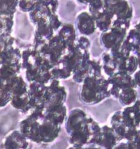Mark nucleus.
I'll return each mask as SVG.
<instances>
[{
    "label": "nucleus",
    "mask_w": 140,
    "mask_h": 149,
    "mask_svg": "<svg viewBox=\"0 0 140 149\" xmlns=\"http://www.w3.org/2000/svg\"><path fill=\"white\" fill-rule=\"evenodd\" d=\"M64 128L69 145L87 146L93 145L101 125L83 109L75 107L69 112Z\"/></svg>",
    "instance_id": "1"
},
{
    "label": "nucleus",
    "mask_w": 140,
    "mask_h": 149,
    "mask_svg": "<svg viewBox=\"0 0 140 149\" xmlns=\"http://www.w3.org/2000/svg\"><path fill=\"white\" fill-rule=\"evenodd\" d=\"M18 130L29 140L37 145L52 144L58 138L61 126L45 118L43 110H33L19 122Z\"/></svg>",
    "instance_id": "2"
},
{
    "label": "nucleus",
    "mask_w": 140,
    "mask_h": 149,
    "mask_svg": "<svg viewBox=\"0 0 140 149\" xmlns=\"http://www.w3.org/2000/svg\"><path fill=\"white\" fill-rule=\"evenodd\" d=\"M91 41L87 36L78 37L75 45L69 48L61 61L53 67L51 73L54 79L62 81L72 78L84 58L91 54Z\"/></svg>",
    "instance_id": "3"
},
{
    "label": "nucleus",
    "mask_w": 140,
    "mask_h": 149,
    "mask_svg": "<svg viewBox=\"0 0 140 149\" xmlns=\"http://www.w3.org/2000/svg\"><path fill=\"white\" fill-rule=\"evenodd\" d=\"M53 64L45 56L31 46L22 51V70L28 83L38 82L48 85L54 79L51 73Z\"/></svg>",
    "instance_id": "4"
},
{
    "label": "nucleus",
    "mask_w": 140,
    "mask_h": 149,
    "mask_svg": "<svg viewBox=\"0 0 140 149\" xmlns=\"http://www.w3.org/2000/svg\"><path fill=\"white\" fill-rule=\"evenodd\" d=\"M80 85L79 100L85 105H96L111 98L110 86L105 77L88 76Z\"/></svg>",
    "instance_id": "5"
},
{
    "label": "nucleus",
    "mask_w": 140,
    "mask_h": 149,
    "mask_svg": "<svg viewBox=\"0 0 140 149\" xmlns=\"http://www.w3.org/2000/svg\"><path fill=\"white\" fill-rule=\"evenodd\" d=\"M88 76L104 77L101 58H93L91 54L84 58L82 63L75 70L72 79L77 84H81Z\"/></svg>",
    "instance_id": "6"
},
{
    "label": "nucleus",
    "mask_w": 140,
    "mask_h": 149,
    "mask_svg": "<svg viewBox=\"0 0 140 149\" xmlns=\"http://www.w3.org/2000/svg\"><path fill=\"white\" fill-rule=\"evenodd\" d=\"M47 86L43 110L66 104L68 97V89L60 80L53 79Z\"/></svg>",
    "instance_id": "7"
},
{
    "label": "nucleus",
    "mask_w": 140,
    "mask_h": 149,
    "mask_svg": "<svg viewBox=\"0 0 140 149\" xmlns=\"http://www.w3.org/2000/svg\"><path fill=\"white\" fill-rule=\"evenodd\" d=\"M129 30L118 26L110 29L101 33L99 42L104 51H111L117 49L123 44Z\"/></svg>",
    "instance_id": "8"
},
{
    "label": "nucleus",
    "mask_w": 140,
    "mask_h": 149,
    "mask_svg": "<svg viewBox=\"0 0 140 149\" xmlns=\"http://www.w3.org/2000/svg\"><path fill=\"white\" fill-rule=\"evenodd\" d=\"M69 48L64 40L56 34L39 52L46 57L53 66H55L67 54Z\"/></svg>",
    "instance_id": "9"
},
{
    "label": "nucleus",
    "mask_w": 140,
    "mask_h": 149,
    "mask_svg": "<svg viewBox=\"0 0 140 149\" xmlns=\"http://www.w3.org/2000/svg\"><path fill=\"white\" fill-rule=\"evenodd\" d=\"M110 125L113 128L120 140L133 141L138 134L140 129L129 128L123 121L121 110L115 111L110 117Z\"/></svg>",
    "instance_id": "10"
},
{
    "label": "nucleus",
    "mask_w": 140,
    "mask_h": 149,
    "mask_svg": "<svg viewBox=\"0 0 140 149\" xmlns=\"http://www.w3.org/2000/svg\"><path fill=\"white\" fill-rule=\"evenodd\" d=\"M107 79L110 86L111 98L115 100H118V95L123 89L128 88H137L133 75L127 73L118 72Z\"/></svg>",
    "instance_id": "11"
},
{
    "label": "nucleus",
    "mask_w": 140,
    "mask_h": 149,
    "mask_svg": "<svg viewBox=\"0 0 140 149\" xmlns=\"http://www.w3.org/2000/svg\"><path fill=\"white\" fill-rule=\"evenodd\" d=\"M120 141L113 128L110 125L103 124L92 146H98L102 149H114Z\"/></svg>",
    "instance_id": "12"
},
{
    "label": "nucleus",
    "mask_w": 140,
    "mask_h": 149,
    "mask_svg": "<svg viewBox=\"0 0 140 149\" xmlns=\"http://www.w3.org/2000/svg\"><path fill=\"white\" fill-rule=\"evenodd\" d=\"M30 141L19 130L8 132L2 140V149H29Z\"/></svg>",
    "instance_id": "13"
},
{
    "label": "nucleus",
    "mask_w": 140,
    "mask_h": 149,
    "mask_svg": "<svg viewBox=\"0 0 140 149\" xmlns=\"http://www.w3.org/2000/svg\"><path fill=\"white\" fill-rule=\"evenodd\" d=\"M75 26L77 31L83 36H91L97 31L96 24L94 17L88 11H81L75 19Z\"/></svg>",
    "instance_id": "14"
},
{
    "label": "nucleus",
    "mask_w": 140,
    "mask_h": 149,
    "mask_svg": "<svg viewBox=\"0 0 140 149\" xmlns=\"http://www.w3.org/2000/svg\"><path fill=\"white\" fill-rule=\"evenodd\" d=\"M47 87L48 86L46 84L41 83H28V94L32 110L37 109L43 110L44 100L47 91Z\"/></svg>",
    "instance_id": "15"
},
{
    "label": "nucleus",
    "mask_w": 140,
    "mask_h": 149,
    "mask_svg": "<svg viewBox=\"0 0 140 149\" xmlns=\"http://www.w3.org/2000/svg\"><path fill=\"white\" fill-rule=\"evenodd\" d=\"M106 5L115 15V20L131 22V19L134 16V9L128 1L122 0L115 3L106 2Z\"/></svg>",
    "instance_id": "16"
},
{
    "label": "nucleus",
    "mask_w": 140,
    "mask_h": 149,
    "mask_svg": "<svg viewBox=\"0 0 140 149\" xmlns=\"http://www.w3.org/2000/svg\"><path fill=\"white\" fill-rule=\"evenodd\" d=\"M121 116L124 124L129 128L140 129V100L134 104L124 107L121 110Z\"/></svg>",
    "instance_id": "17"
},
{
    "label": "nucleus",
    "mask_w": 140,
    "mask_h": 149,
    "mask_svg": "<svg viewBox=\"0 0 140 149\" xmlns=\"http://www.w3.org/2000/svg\"><path fill=\"white\" fill-rule=\"evenodd\" d=\"M68 114V107L66 104L55 106L48 110H43V115L45 118L53 124L61 127L63 124H65Z\"/></svg>",
    "instance_id": "18"
},
{
    "label": "nucleus",
    "mask_w": 140,
    "mask_h": 149,
    "mask_svg": "<svg viewBox=\"0 0 140 149\" xmlns=\"http://www.w3.org/2000/svg\"><path fill=\"white\" fill-rule=\"evenodd\" d=\"M102 70L104 76L109 78L118 72V63L116 58L110 51H104L101 56Z\"/></svg>",
    "instance_id": "19"
},
{
    "label": "nucleus",
    "mask_w": 140,
    "mask_h": 149,
    "mask_svg": "<svg viewBox=\"0 0 140 149\" xmlns=\"http://www.w3.org/2000/svg\"><path fill=\"white\" fill-rule=\"evenodd\" d=\"M94 18L96 24L97 30H98L101 33L112 27L113 21L115 20V15L106 5V8Z\"/></svg>",
    "instance_id": "20"
},
{
    "label": "nucleus",
    "mask_w": 140,
    "mask_h": 149,
    "mask_svg": "<svg viewBox=\"0 0 140 149\" xmlns=\"http://www.w3.org/2000/svg\"><path fill=\"white\" fill-rule=\"evenodd\" d=\"M76 30V28L73 24L66 23L63 24L57 34L64 40L67 46L71 48L75 45L78 37L77 36Z\"/></svg>",
    "instance_id": "21"
},
{
    "label": "nucleus",
    "mask_w": 140,
    "mask_h": 149,
    "mask_svg": "<svg viewBox=\"0 0 140 149\" xmlns=\"http://www.w3.org/2000/svg\"><path fill=\"white\" fill-rule=\"evenodd\" d=\"M117 60L118 63V72L133 75L139 69L138 58L134 54H131L128 58Z\"/></svg>",
    "instance_id": "22"
},
{
    "label": "nucleus",
    "mask_w": 140,
    "mask_h": 149,
    "mask_svg": "<svg viewBox=\"0 0 140 149\" xmlns=\"http://www.w3.org/2000/svg\"><path fill=\"white\" fill-rule=\"evenodd\" d=\"M125 43L128 45L133 54L138 56L140 54V34L134 27H131L127 34Z\"/></svg>",
    "instance_id": "23"
},
{
    "label": "nucleus",
    "mask_w": 140,
    "mask_h": 149,
    "mask_svg": "<svg viewBox=\"0 0 140 149\" xmlns=\"http://www.w3.org/2000/svg\"><path fill=\"white\" fill-rule=\"evenodd\" d=\"M138 100V93L137 88H128L121 91L118 100L123 107H127L134 104Z\"/></svg>",
    "instance_id": "24"
},
{
    "label": "nucleus",
    "mask_w": 140,
    "mask_h": 149,
    "mask_svg": "<svg viewBox=\"0 0 140 149\" xmlns=\"http://www.w3.org/2000/svg\"><path fill=\"white\" fill-rule=\"evenodd\" d=\"M15 15H1L0 37L12 36L15 25Z\"/></svg>",
    "instance_id": "25"
},
{
    "label": "nucleus",
    "mask_w": 140,
    "mask_h": 149,
    "mask_svg": "<svg viewBox=\"0 0 140 149\" xmlns=\"http://www.w3.org/2000/svg\"><path fill=\"white\" fill-rule=\"evenodd\" d=\"M20 0H1V15H15Z\"/></svg>",
    "instance_id": "26"
},
{
    "label": "nucleus",
    "mask_w": 140,
    "mask_h": 149,
    "mask_svg": "<svg viewBox=\"0 0 140 149\" xmlns=\"http://www.w3.org/2000/svg\"><path fill=\"white\" fill-rule=\"evenodd\" d=\"M114 149H137V148L134 141L121 140L117 144Z\"/></svg>",
    "instance_id": "27"
},
{
    "label": "nucleus",
    "mask_w": 140,
    "mask_h": 149,
    "mask_svg": "<svg viewBox=\"0 0 140 149\" xmlns=\"http://www.w3.org/2000/svg\"><path fill=\"white\" fill-rule=\"evenodd\" d=\"M67 149H102V148L96 146H71V145H70Z\"/></svg>",
    "instance_id": "28"
},
{
    "label": "nucleus",
    "mask_w": 140,
    "mask_h": 149,
    "mask_svg": "<svg viewBox=\"0 0 140 149\" xmlns=\"http://www.w3.org/2000/svg\"><path fill=\"white\" fill-rule=\"evenodd\" d=\"M133 77H134V79L135 81L136 84H137V88L140 89V69L137 70V71L133 74Z\"/></svg>",
    "instance_id": "29"
},
{
    "label": "nucleus",
    "mask_w": 140,
    "mask_h": 149,
    "mask_svg": "<svg viewBox=\"0 0 140 149\" xmlns=\"http://www.w3.org/2000/svg\"><path fill=\"white\" fill-rule=\"evenodd\" d=\"M78 2L82 4V5H90L91 3H92L93 2H94L95 0H77Z\"/></svg>",
    "instance_id": "30"
},
{
    "label": "nucleus",
    "mask_w": 140,
    "mask_h": 149,
    "mask_svg": "<svg viewBox=\"0 0 140 149\" xmlns=\"http://www.w3.org/2000/svg\"><path fill=\"white\" fill-rule=\"evenodd\" d=\"M107 3H115V2H120V1H122V0H104Z\"/></svg>",
    "instance_id": "31"
},
{
    "label": "nucleus",
    "mask_w": 140,
    "mask_h": 149,
    "mask_svg": "<svg viewBox=\"0 0 140 149\" xmlns=\"http://www.w3.org/2000/svg\"><path fill=\"white\" fill-rule=\"evenodd\" d=\"M137 58H138V64H139V69H140V54L137 56Z\"/></svg>",
    "instance_id": "32"
}]
</instances>
